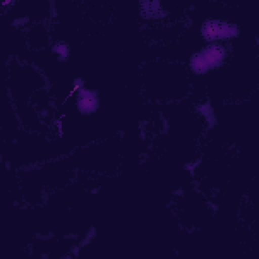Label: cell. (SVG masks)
<instances>
[{"label": "cell", "instance_id": "obj_1", "mask_svg": "<svg viewBox=\"0 0 259 259\" xmlns=\"http://www.w3.org/2000/svg\"><path fill=\"white\" fill-rule=\"evenodd\" d=\"M227 47L220 42L208 44L189 59V69L194 75H204L219 68L227 59Z\"/></svg>", "mask_w": 259, "mask_h": 259}, {"label": "cell", "instance_id": "obj_2", "mask_svg": "<svg viewBox=\"0 0 259 259\" xmlns=\"http://www.w3.org/2000/svg\"><path fill=\"white\" fill-rule=\"evenodd\" d=\"M200 34L203 40L208 44H222L237 37L239 28L234 23L218 19H208L202 23Z\"/></svg>", "mask_w": 259, "mask_h": 259}, {"label": "cell", "instance_id": "obj_3", "mask_svg": "<svg viewBox=\"0 0 259 259\" xmlns=\"http://www.w3.org/2000/svg\"><path fill=\"white\" fill-rule=\"evenodd\" d=\"M73 90L76 95V106L81 113L91 114L97 110L99 99L95 90L86 88L80 79L74 81Z\"/></svg>", "mask_w": 259, "mask_h": 259}, {"label": "cell", "instance_id": "obj_4", "mask_svg": "<svg viewBox=\"0 0 259 259\" xmlns=\"http://www.w3.org/2000/svg\"><path fill=\"white\" fill-rule=\"evenodd\" d=\"M52 51H53L54 54H56L62 60L67 59L69 57V53H70L69 46L66 42H63V41L56 42L52 47Z\"/></svg>", "mask_w": 259, "mask_h": 259}, {"label": "cell", "instance_id": "obj_5", "mask_svg": "<svg viewBox=\"0 0 259 259\" xmlns=\"http://www.w3.org/2000/svg\"><path fill=\"white\" fill-rule=\"evenodd\" d=\"M54 126H55V130L58 131L59 133H62V130H63V121L61 118H58L55 123H54Z\"/></svg>", "mask_w": 259, "mask_h": 259}, {"label": "cell", "instance_id": "obj_6", "mask_svg": "<svg viewBox=\"0 0 259 259\" xmlns=\"http://www.w3.org/2000/svg\"><path fill=\"white\" fill-rule=\"evenodd\" d=\"M10 3H11V1H10V0L3 1V2H1V6H2V7H4V6H6V5H9Z\"/></svg>", "mask_w": 259, "mask_h": 259}]
</instances>
